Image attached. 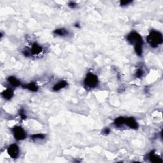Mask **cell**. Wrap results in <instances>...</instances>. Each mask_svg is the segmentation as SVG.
<instances>
[{
	"mask_svg": "<svg viewBox=\"0 0 163 163\" xmlns=\"http://www.w3.org/2000/svg\"><path fill=\"white\" fill-rule=\"evenodd\" d=\"M127 40L131 45H134V50L138 56H141L143 53V41L140 34L136 31H131L127 36Z\"/></svg>",
	"mask_w": 163,
	"mask_h": 163,
	"instance_id": "1",
	"label": "cell"
},
{
	"mask_svg": "<svg viewBox=\"0 0 163 163\" xmlns=\"http://www.w3.org/2000/svg\"><path fill=\"white\" fill-rule=\"evenodd\" d=\"M147 42L152 48L158 47L162 44V35L158 31L152 30L147 37Z\"/></svg>",
	"mask_w": 163,
	"mask_h": 163,
	"instance_id": "2",
	"label": "cell"
},
{
	"mask_svg": "<svg viewBox=\"0 0 163 163\" xmlns=\"http://www.w3.org/2000/svg\"><path fill=\"white\" fill-rule=\"evenodd\" d=\"M98 76L93 73H88L85 76L84 84L85 87L87 89H93L97 87L98 85Z\"/></svg>",
	"mask_w": 163,
	"mask_h": 163,
	"instance_id": "3",
	"label": "cell"
},
{
	"mask_svg": "<svg viewBox=\"0 0 163 163\" xmlns=\"http://www.w3.org/2000/svg\"><path fill=\"white\" fill-rule=\"evenodd\" d=\"M11 130L12 131V133H13L15 139L16 140L20 141L26 138V132L22 127H20V126L15 125L14 128L11 129Z\"/></svg>",
	"mask_w": 163,
	"mask_h": 163,
	"instance_id": "4",
	"label": "cell"
},
{
	"mask_svg": "<svg viewBox=\"0 0 163 163\" xmlns=\"http://www.w3.org/2000/svg\"><path fill=\"white\" fill-rule=\"evenodd\" d=\"M20 149L17 144L13 143L9 145L7 149V153L12 159H16L19 155Z\"/></svg>",
	"mask_w": 163,
	"mask_h": 163,
	"instance_id": "5",
	"label": "cell"
},
{
	"mask_svg": "<svg viewBox=\"0 0 163 163\" xmlns=\"http://www.w3.org/2000/svg\"><path fill=\"white\" fill-rule=\"evenodd\" d=\"M125 124L130 128L133 129V130H136L138 128V124L137 121H136V119L134 117H131L125 118Z\"/></svg>",
	"mask_w": 163,
	"mask_h": 163,
	"instance_id": "6",
	"label": "cell"
},
{
	"mask_svg": "<svg viewBox=\"0 0 163 163\" xmlns=\"http://www.w3.org/2000/svg\"><path fill=\"white\" fill-rule=\"evenodd\" d=\"M42 47L40 45L36 44V43H34L32 45L31 48L30 49V51L31 54L33 55H38L42 52Z\"/></svg>",
	"mask_w": 163,
	"mask_h": 163,
	"instance_id": "7",
	"label": "cell"
},
{
	"mask_svg": "<svg viewBox=\"0 0 163 163\" xmlns=\"http://www.w3.org/2000/svg\"><path fill=\"white\" fill-rule=\"evenodd\" d=\"M67 85H68V82L66 80H61L53 86L52 90L55 92L59 91L61 90V89L66 87Z\"/></svg>",
	"mask_w": 163,
	"mask_h": 163,
	"instance_id": "8",
	"label": "cell"
},
{
	"mask_svg": "<svg viewBox=\"0 0 163 163\" xmlns=\"http://www.w3.org/2000/svg\"><path fill=\"white\" fill-rule=\"evenodd\" d=\"M1 96L4 99L10 100L14 96V91L12 89H7L1 93Z\"/></svg>",
	"mask_w": 163,
	"mask_h": 163,
	"instance_id": "9",
	"label": "cell"
},
{
	"mask_svg": "<svg viewBox=\"0 0 163 163\" xmlns=\"http://www.w3.org/2000/svg\"><path fill=\"white\" fill-rule=\"evenodd\" d=\"M7 81L8 82L9 84L11 85L14 86V87H18V86H20L21 85L20 80H19L16 77L13 76H8L7 78Z\"/></svg>",
	"mask_w": 163,
	"mask_h": 163,
	"instance_id": "10",
	"label": "cell"
},
{
	"mask_svg": "<svg viewBox=\"0 0 163 163\" xmlns=\"http://www.w3.org/2000/svg\"><path fill=\"white\" fill-rule=\"evenodd\" d=\"M149 158L152 162H162V160L157 154H155L154 151H152L149 154Z\"/></svg>",
	"mask_w": 163,
	"mask_h": 163,
	"instance_id": "11",
	"label": "cell"
},
{
	"mask_svg": "<svg viewBox=\"0 0 163 163\" xmlns=\"http://www.w3.org/2000/svg\"><path fill=\"white\" fill-rule=\"evenodd\" d=\"M23 88L26 89L27 90L32 92H37L38 90V87L35 82H31L29 84H27L26 85H23Z\"/></svg>",
	"mask_w": 163,
	"mask_h": 163,
	"instance_id": "12",
	"label": "cell"
},
{
	"mask_svg": "<svg viewBox=\"0 0 163 163\" xmlns=\"http://www.w3.org/2000/svg\"><path fill=\"white\" fill-rule=\"evenodd\" d=\"M125 118L124 117H119L118 118H116L115 119L114 122H113V124H114L116 127H121V126L125 124Z\"/></svg>",
	"mask_w": 163,
	"mask_h": 163,
	"instance_id": "13",
	"label": "cell"
},
{
	"mask_svg": "<svg viewBox=\"0 0 163 163\" xmlns=\"http://www.w3.org/2000/svg\"><path fill=\"white\" fill-rule=\"evenodd\" d=\"M54 33L55 35L60 36H67L68 35V31L67 29H65L64 28H60V29H56L54 31Z\"/></svg>",
	"mask_w": 163,
	"mask_h": 163,
	"instance_id": "14",
	"label": "cell"
},
{
	"mask_svg": "<svg viewBox=\"0 0 163 163\" xmlns=\"http://www.w3.org/2000/svg\"><path fill=\"white\" fill-rule=\"evenodd\" d=\"M45 138V135L44 134L38 133L33 134L31 136V139L33 140H44Z\"/></svg>",
	"mask_w": 163,
	"mask_h": 163,
	"instance_id": "15",
	"label": "cell"
},
{
	"mask_svg": "<svg viewBox=\"0 0 163 163\" xmlns=\"http://www.w3.org/2000/svg\"><path fill=\"white\" fill-rule=\"evenodd\" d=\"M143 75V71L141 69H138L136 72V76L138 78L142 77Z\"/></svg>",
	"mask_w": 163,
	"mask_h": 163,
	"instance_id": "16",
	"label": "cell"
},
{
	"mask_svg": "<svg viewBox=\"0 0 163 163\" xmlns=\"http://www.w3.org/2000/svg\"><path fill=\"white\" fill-rule=\"evenodd\" d=\"M132 1H130V0H126V1H121L120 2V5L122 7H124V6H126V5H129L130 3H131Z\"/></svg>",
	"mask_w": 163,
	"mask_h": 163,
	"instance_id": "17",
	"label": "cell"
},
{
	"mask_svg": "<svg viewBox=\"0 0 163 163\" xmlns=\"http://www.w3.org/2000/svg\"><path fill=\"white\" fill-rule=\"evenodd\" d=\"M19 114L20 117L22 118L23 119H26V115L25 114V113H24V110H20L19 111Z\"/></svg>",
	"mask_w": 163,
	"mask_h": 163,
	"instance_id": "18",
	"label": "cell"
},
{
	"mask_svg": "<svg viewBox=\"0 0 163 163\" xmlns=\"http://www.w3.org/2000/svg\"><path fill=\"white\" fill-rule=\"evenodd\" d=\"M68 6L72 8H74L76 7V4L75 3V2H73V1H71L68 3Z\"/></svg>",
	"mask_w": 163,
	"mask_h": 163,
	"instance_id": "19",
	"label": "cell"
},
{
	"mask_svg": "<svg viewBox=\"0 0 163 163\" xmlns=\"http://www.w3.org/2000/svg\"><path fill=\"white\" fill-rule=\"evenodd\" d=\"M103 133L104 134H108L110 133V129H109L108 128H104L103 131Z\"/></svg>",
	"mask_w": 163,
	"mask_h": 163,
	"instance_id": "20",
	"label": "cell"
},
{
	"mask_svg": "<svg viewBox=\"0 0 163 163\" xmlns=\"http://www.w3.org/2000/svg\"><path fill=\"white\" fill-rule=\"evenodd\" d=\"M79 26H80V25H79L78 24H75V27H79Z\"/></svg>",
	"mask_w": 163,
	"mask_h": 163,
	"instance_id": "21",
	"label": "cell"
}]
</instances>
